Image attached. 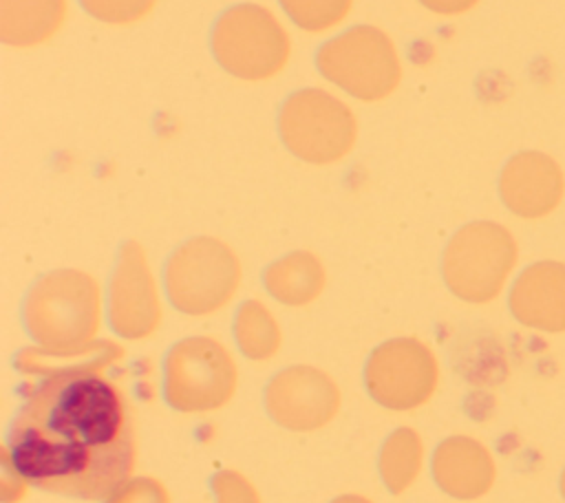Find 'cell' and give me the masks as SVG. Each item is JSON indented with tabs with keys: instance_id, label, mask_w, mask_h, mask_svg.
Instances as JSON below:
<instances>
[{
	"instance_id": "d6986e66",
	"label": "cell",
	"mask_w": 565,
	"mask_h": 503,
	"mask_svg": "<svg viewBox=\"0 0 565 503\" xmlns=\"http://www.w3.org/2000/svg\"><path fill=\"white\" fill-rule=\"evenodd\" d=\"M355 0H278L282 15L307 35H327L340 29Z\"/></svg>"
},
{
	"instance_id": "9c48e42d",
	"label": "cell",
	"mask_w": 565,
	"mask_h": 503,
	"mask_svg": "<svg viewBox=\"0 0 565 503\" xmlns=\"http://www.w3.org/2000/svg\"><path fill=\"white\" fill-rule=\"evenodd\" d=\"M439 382L435 353L417 338H393L373 349L364 366L369 395L384 408L413 410L426 404Z\"/></svg>"
},
{
	"instance_id": "277c9868",
	"label": "cell",
	"mask_w": 565,
	"mask_h": 503,
	"mask_svg": "<svg viewBox=\"0 0 565 503\" xmlns=\"http://www.w3.org/2000/svg\"><path fill=\"white\" fill-rule=\"evenodd\" d=\"M210 51L223 73L247 84L278 77L291 60V35L265 4L238 2L212 24Z\"/></svg>"
},
{
	"instance_id": "9a60e30c",
	"label": "cell",
	"mask_w": 565,
	"mask_h": 503,
	"mask_svg": "<svg viewBox=\"0 0 565 503\" xmlns=\"http://www.w3.org/2000/svg\"><path fill=\"white\" fill-rule=\"evenodd\" d=\"M68 0H0V40L15 51L49 44L66 24Z\"/></svg>"
},
{
	"instance_id": "8992f818",
	"label": "cell",
	"mask_w": 565,
	"mask_h": 503,
	"mask_svg": "<svg viewBox=\"0 0 565 503\" xmlns=\"http://www.w3.org/2000/svg\"><path fill=\"white\" fill-rule=\"evenodd\" d=\"M243 267L236 252L221 238L194 236L166 260L163 289L170 304L185 315H212L236 296Z\"/></svg>"
},
{
	"instance_id": "2e32d148",
	"label": "cell",
	"mask_w": 565,
	"mask_h": 503,
	"mask_svg": "<svg viewBox=\"0 0 565 503\" xmlns=\"http://www.w3.org/2000/svg\"><path fill=\"white\" fill-rule=\"evenodd\" d=\"M263 285L276 302L305 307L318 300L324 291L327 269L313 252L296 249L276 258L263 271Z\"/></svg>"
},
{
	"instance_id": "52a82bcc",
	"label": "cell",
	"mask_w": 565,
	"mask_h": 503,
	"mask_svg": "<svg viewBox=\"0 0 565 503\" xmlns=\"http://www.w3.org/2000/svg\"><path fill=\"white\" fill-rule=\"evenodd\" d=\"M516 265L512 234L492 221L463 225L448 240L441 256L446 287L466 302H490L497 298Z\"/></svg>"
},
{
	"instance_id": "4fadbf2b",
	"label": "cell",
	"mask_w": 565,
	"mask_h": 503,
	"mask_svg": "<svg viewBox=\"0 0 565 503\" xmlns=\"http://www.w3.org/2000/svg\"><path fill=\"white\" fill-rule=\"evenodd\" d=\"M512 315L539 331H565V265L543 260L525 267L510 291Z\"/></svg>"
},
{
	"instance_id": "e0dca14e",
	"label": "cell",
	"mask_w": 565,
	"mask_h": 503,
	"mask_svg": "<svg viewBox=\"0 0 565 503\" xmlns=\"http://www.w3.org/2000/svg\"><path fill=\"white\" fill-rule=\"evenodd\" d=\"M234 340L245 357L260 362L276 355L282 331L274 313L260 300H245L234 315Z\"/></svg>"
},
{
	"instance_id": "3957f363",
	"label": "cell",
	"mask_w": 565,
	"mask_h": 503,
	"mask_svg": "<svg viewBox=\"0 0 565 503\" xmlns=\"http://www.w3.org/2000/svg\"><path fill=\"white\" fill-rule=\"evenodd\" d=\"M316 68L340 95L362 104L388 99L404 77L395 40L375 24H353L327 38L316 51Z\"/></svg>"
},
{
	"instance_id": "ffe728a7",
	"label": "cell",
	"mask_w": 565,
	"mask_h": 503,
	"mask_svg": "<svg viewBox=\"0 0 565 503\" xmlns=\"http://www.w3.org/2000/svg\"><path fill=\"white\" fill-rule=\"evenodd\" d=\"M82 11L108 26H130L146 20L159 0H77Z\"/></svg>"
},
{
	"instance_id": "7a4b0ae2",
	"label": "cell",
	"mask_w": 565,
	"mask_h": 503,
	"mask_svg": "<svg viewBox=\"0 0 565 503\" xmlns=\"http://www.w3.org/2000/svg\"><path fill=\"white\" fill-rule=\"evenodd\" d=\"M104 298L97 278L82 269H55L26 291L22 320L38 351L53 357L82 355L95 346Z\"/></svg>"
},
{
	"instance_id": "603a6c76",
	"label": "cell",
	"mask_w": 565,
	"mask_h": 503,
	"mask_svg": "<svg viewBox=\"0 0 565 503\" xmlns=\"http://www.w3.org/2000/svg\"><path fill=\"white\" fill-rule=\"evenodd\" d=\"M426 11L435 13V15H461L466 11H470L479 0H417Z\"/></svg>"
},
{
	"instance_id": "5bb4252c",
	"label": "cell",
	"mask_w": 565,
	"mask_h": 503,
	"mask_svg": "<svg viewBox=\"0 0 565 503\" xmlns=\"http://www.w3.org/2000/svg\"><path fill=\"white\" fill-rule=\"evenodd\" d=\"M433 477L446 494L470 501L492 488L497 468L483 443L466 435H455L437 446L433 454Z\"/></svg>"
},
{
	"instance_id": "ba28073f",
	"label": "cell",
	"mask_w": 565,
	"mask_h": 503,
	"mask_svg": "<svg viewBox=\"0 0 565 503\" xmlns=\"http://www.w3.org/2000/svg\"><path fill=\"white\" fill-rule=\"evenodd\" d=\"M236 382L234 357L210 335L179 340L163 362V397L179 413H210L225 406Z\"/></svg>"
},
{
	"instance_id": "30bf717a",
	"label": "cell",
	"mask_w": 565,
	"mask_h": 503,
	"mask_svg": "<svg viewBox=\"0 0 565 503\" xmlns=\"http://www.w3.org/2000/svg\"><path fill=\"white\" fill-rule=\"evenodd\" d=\"M106 318L124 340H143L161 327L159 285L143 245L137 240L124 243L117 254L106 289Z\"/></svg>"
},
{
	"instance_id": "44dd1931",
	"label": "cell",
	"mask_w": 565,
	"mask_h": 503,
	"mask_svg": "<svg viewBox=\"0 0 565 503\" xmlns=\"http://www.w3.org/2000/svg\"><path fill=\"white\" fill-rule=\"evenodd\" d=\"M214 503H260L256 488L236 470H218L212 477Z\"/></svg>"
},
{
	"instance_id": "7402d4cb",
	"label": "cell",
	"mask_w": 565,
	"mask_h": 503,
	"mask_svg": "<svg viewBox=\"0 0 565 503\" xmlns=\"http://www.w3.org/2000/svg\"><path fill=\"white\" fill-rule=\"evenodd\" d=\"M106 503H170V496L161 481L141 477L126 481L106 499Z\"/></svg>"
},
{
	"instance_id": "d4e9b609",
	"label": "cell",
	"mask_w": 565,
	"mask_h": 503,
	"mask_svg": "<svg viewBox=\"0 0 565 503\" xmlns=\"http://www.w3.org/2000/svg\"><path fill=\"white\" fill-rule=\"evenodd\" d=\"M561 494L565 496V470H563V474H561Z\"/></svg>"
},
{
	"instance_id": "5b68a950",
	"label": "cell",
	"mask_w": 565,
	"mask_h": 503,
	"mask_svg": "<svg viewBox=\"0 0 565 503\" xmlns=\"http://www.w3.org/2000/svg\"><path fill=\"white\" fill-rule=\"evenodd\" d=\"M280 143L296 159L331 165L358 143V115L335 90L305 86L285 97L276 115Z\"/></svg>"
},
{
	"instance_id": "6da1fadb",
	"label": "cell",
	"mask_w": 565,
	"mask_h": 503,
	"mask_svg": "<svg viewBox=\"0 0 565 503\" xmlns=\"http://www.w3.org/2000/svg\"><path fill=\"white\" fill-rule=\"evenodd\" d=\"M2 459L42 490L108 499L137 463L132 408L97 366H62L26 395Z\"/></svg>"
},
{
	"instance_id": "8fae6325",
	"label": "cell",
	"mask_w": 565,
	"mask_h": 503,
	"mask_svg": "<svg viewBox=\"0 0 565 503\" xmlns=\"http://www.w3.org/2000/svg\"><path fill=\"white\" fill-rule=\"evenodd\" d=\"M265 406L276 424L296 432L327 426L340 408V388L313 366H289L265 388Z\"/></svg>"
},
{
	"instance_id": "ac0fdd59",
	"label": "cell",
	"mask_w": 565,
	"mask_h": 503,
	"mask_svg": "<svg viewBox=\"0 0 565 503\" xmlns=\"http://www.w3.org/2000/svg\"><path fill=\"white\" fill-rule=\"evenodd\" d=\"M424 463V443L413 428H397L388 435L380 452V474L384 485L399 494L413 485Z\"/></svg>"
},
{
	"instance_id": "cb8c5ba5",
	"label": "cell",
	"mask_w": 565,
	"mask_h": 503,
	"mask_svg": "<svg viewBox=\"0 0 565 503\" xmlns=\"http://www.w3.org/2000/svg\"><path fill=\"white\" fill-rule=\"evenodd\" d=\"M331 503H371V501L364 499V496H358V494H344V496L333 499Z\"/></svg>"
},
{
	"instance_id": "7c38bea8",
	"label": "cell",
	"mask_w": 565,
	"mask_h": 503,
	"mask_svg": "<svg viewBox=\"0 0 565 503\" xmlns=\"http://www.w3.org/2000/svg\"><path fill=\"white\" fill-rule=\"evenodd\" d=\"M563 174L543 152H519L501 170L499 192L510 212L523 218L550 214L563 196Z\"/></svg>"
}]
</instances>
